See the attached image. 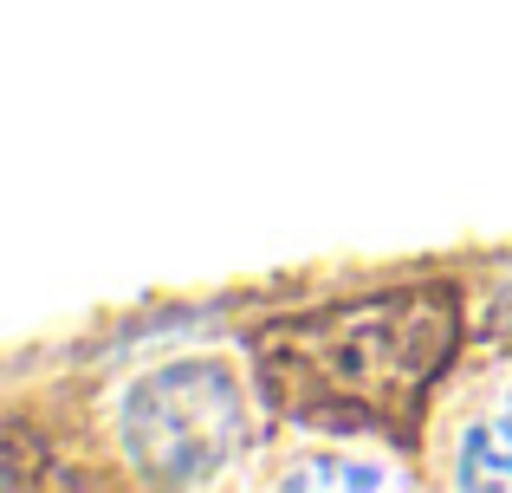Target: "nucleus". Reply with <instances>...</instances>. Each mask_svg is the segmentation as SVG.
I'll use <instances>...</instances> for the list:
<instances>
[{"label":"nucleus","instance_id":"nucleus-1","mask_svg":"<svg viewBox=\"0 0 512 493\" xmlns=\"http://www.w3.org/2000/svg\"><path fill=\"white\" fill-rule=\"evenodd\" d=\"M461 312L454 292H376L325 312H292L253 338L273 403L325 429H396L415 416L428 383L448 370Z\"/></svg>","mask_w":512,"mask_h":493},{"label":"nucleus","instance_id":"nucleus-2","mask_svg":"<svg viewBox=\"0 0 512 493\" xmlns=\"http://www.w3.org/2000/svg\"><path fill=\"white\" fill-rule=\"evenodd\" d=\"M117 455L156 487H208L247 455L253 409L234 364L221 357H169L117 390Z\"/></svg>","mask_w":512,"mask_h":493},{"label":"nucleus","instance_id":"nucleus-3","mask_svg":"<svg viewBox=\"0 0 512 493\" xmlns=\"http://www.w3.org/2000/svg\"><path fill=\"white\" fill-rule=\"evenodd\" d=\"M448 481L474 493H512V370L487 377L461 403L448 435Z\"/></svg>","mask_w":512,"mask_h":493},{"label":"nucleus","instance_id":"nucleus-4","mask_svg":"<svg viewBox=\"0 0 512 493\" xmlns=\"http://www.w3.org/2000/svg\"><path fill=\"white\" fill-rule=\"evenodd\" d=\"M273 481L279 487H396V474L376 455H357V448H305Z\"/></svg>","mask_w":512,"mask_h":493},{"label":"nucleus","instance_id":"nucleus-5","mask_svg":"<svg viewBox=\"0 0 512 493\" xmlns=\"http://www.w3.org/2000/svg\"><path fill=\"white\" fill-rule=\"evenodd\" d=\"M500 325H512V286L500 292Z\"/></svg>","mask_w":512,"mask_h":493}]
</instances>
